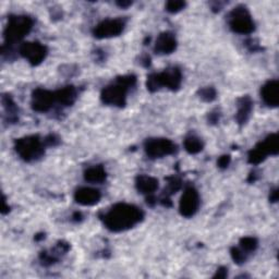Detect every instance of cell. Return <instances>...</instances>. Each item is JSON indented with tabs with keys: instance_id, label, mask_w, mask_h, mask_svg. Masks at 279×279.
Wrapping results in <instances>:
<instances>
[{
	"instance_id": "30",
	"label": "cell",
	"mask_w": 279,
	"mask_h": 279,
	"mask_svg": "<svg viewBox=\"0 0 279 279\" xmlns=\"http://www.w3.org/2000/svg\"><path fill=\"white\" fill-rule=\"evenodd\" d=\"M245 46L246 47H248V49L250 50V52H252V53H257V52H260V50H262L263 48H262V47H261V45L259 44V42L257 41V39H248V41H246L245 42Z\"/></svg>"
},
{
	"instance_id": "35",
	"label": "cell",
	"mask_w": 279,
	"mask_h": 279,
	"mask_svg": "<svg viewBox=\"0 0 279 279\" xmlns=\"http://www.w3.org/2000/svg\"><path fill=\"white\" fill-rule=\"evenodd\" d=\"M141 65L146 67V68L150 66V58H149V56H147V55L143 56V57L141 58Z\"/></svg>"
},
{
	"instance_id": "15",
	"label": "cell",
	"mask_w": 279,
	"mask_h": 279,
	"mask_svg": "<svg viewBox=\"0 0 279 279\" xmlns=\"http://www.w3.org/2000/svg\"><path fill=\"white\" fill-rule=\"evenodd\" d=\"M102 198L100 191L90 187L79 188L74 192V200L78 204L83 206L96 205Z\"/></svg>"
},
{
	"instance_id": "9",
	"label": "cell",
	"mask_w": 279,
	"mask_h": 279,
	"mask_svg": "<svg viewBox=\"0 0 279 279\" xmlns=\"http://www.w3.org/2000/svg\"><path fill=\"white\" fill-rule=\"evenodd\" d=\"M125 28V21L121 18L106 19L94 28L93 35L98 39L111 38L120 35Z\"/></svg>"
},
{
	"instance_id": "2",
	"label": "cell",
	"mask_w": 279,
	"mask_h": 279,
	"mask_svg": "<svg viewBox=\"0 0 279 279\" xmlns=\"http://www.w3.org/2000/svg\"><path fill=\"white\" fill-rule=\"evenodd\" d=\"M135 84H137V77L134 74L117 77L113 83L104 87L100 93V99L108 106L122 108L126 105L128 92Z\"/></svg>"
},
{
	"instance_id": "11",
	"label": "cell",
	"mask_w": 279,
	"mask_h": 279,
	"mask_svg": "<svg viewBox=\"0 0 279 279\" xmlns=\"http://www.w3.org/2000/svg\"><path fill=\"white\" fill-rule=\"evenodd\" d=\"M57 104L56 100V93L49 90L42 89L38 87L33 94H32L31 98V106L32 109L37 113H48L49 110L53 109V107Z\"/></svg>"
},
{
	"instance_id": "29",
	"label": "cell",
	"mask_w": 279,
	"mask_h": 279,
	"mask_svg": "<svg viewBox=\"0 0 279 279\" xmlns=\"http://www.w3.org/2000/svg\"><path fill=\"white\" fill-rule=\"evenodd\" d=\"M44 142L46 147H54L57 146L60 143V139L56 134H48L44 138Z\"/></svg>"
},
{
	"instance_id": "23",
	"label": "cell",
	"mask_w": 279,
	"mask_h": 279,
	"mask_svg": "<svg viewBox=\"0 0 279 279\" xmlns=\"http://www.w3.org/2000/svg\"><path fill=\"white\" fill-rule=\"evenodd\" d=\"M278 134L277 133H272L269 134L268 137L261 142L263 147L265 148L268 155H274L276 156L279 152V142H278Z\"/></svg>"
},
{
	"instance_id": "39",
	"label": "cell",
	"mask_w": 279,
	"mask_h": 279,
	"mask_svg": "<svg viewBox=\"0 0 279 279\" xmlns=\"http://www.w3.org/2000/svg\"><path fill=\"white\" fill-rule=\"evenodd\" d=\"M10 211V209H9V206H7V203H6V198L4 197V202H3V214L5 215V214H7L8 212H9Z\"/></svg>"
},
{
	"instance_id": "24",
	"label": "cell",
	"mask_w": 279,
	"mask_h": 279,
	"mask_svg": "<svg viewBox=\"0 0 279 279\" xmlns=\"http://www.w3.org/2000/svg\"><path fill=\"white\" fill-rule=\"evenodd\" d=\"M167 181H168V186H167V189H165V194L164 197H170L173 193H176L177 191H179L182 187V181L180 178L176 177L173 174L171 177L167 178Z\"/></svg>"
},
{
	"instance_id": "18",
	"label": "cell",
	"mask_w": 279,
	"mask_h": 279,
	"mask_svg": "<svg viewBox=\"0 0 279 279\" xmlns=\"http://www.w3.org/2000/svg\"><path fill=\"white\" fill-rule=\"evenodd\" d=\"M158 180L154 177L147 176V174H140L135 179V187L141 194L146 196L153 195L155 191L158 189Z\"/></svg>"
},
{
	"instance_id": "19",
	"label": "cell",
	"mask_w": 279,
	"mask_h": 279,
	"mask_svg": "<svg viewBox=\"0 0 279 279\" xmlns=\"http://www.w3.org/2000/svg\"><path fill=\"white\" fill-rule=\"evenodd\" d=\"M56 100L59 106L69 107L72 106L78 98V91L73 85H68L55 91Z\"/></svg>"
},
{
	"instance_id": "8",
	"label": "cell",
	"mask_w": 279,
	"mask_h": 279,
	"mask_svg": "<svg viewBox=\"0 0 279 279\" xmlns=\"http://www.w3.org/2000/svg\"><path fill=\"white\" fill-rule=\"evenodd\" d=\"M19 54L30 62V65L36 67L46 59L48 49L39 42H26L20 45Z\"/></svg>"
},
{
	"instance_id": "10",
	"label": "cell",
	"mask_w": 279,
	"mask_h": 279,
	"mask_svg": "<svg viewBox=\"0 0 279 279\" xmlns=\"http://www.w3.org/2000/svg\"><path fill=\"white\" fill-rule=\"evenodd\" d=\"M200 194L194 187H187L185 192H183L180 203H179V211L183 217L190 218L193 217L200 209Z\"/></svg>"
},
{
	"instance_id": "38",
	"label": "cell",
	"mask_w": 279,
	"mask_h": 279,
	"mask_svg": "<svg viewBox=\"0 0 279 279\" xmlns=\"http://www.w3.org/2000/svg\"><path fill=\"white\" fill-rule=\"evenodd\" d=\"M257 180H258L257 172H255V171L251 172V173H250V176H249V178H248V181H249V182H255Z\"/></svg>"
},
{
	"instance_id": "31",
	"label": "cell",
	"mask_w": 279,
	"mask_h": 279,
	"mask_svg": "<svg viewBox=\"0 0 279 279\" xmlns=\"http://www.w3.org/2000/svg\"><path fill=\"white\" fill-rule=\"evenodd\" d=\"M230 162H231V157L230 155H222L218 158L217 161V166L218 168L220 169H226L227 167L230 165Z\"/></svg>"
},
{
	"instance_id": "3",
	"label": "cell",
	"mask_w": 279,
	"mask_h": 279,
	"mask_svg": "<svg viewBox=\"0 0 279 279\" xmlns=\"http://www.w3.org/2000/svg\"><path fill=\"white\" fill-rule=\"evenodd\" d=\"M34 20L29 15L12 14L8 19V23L4 31L5 44L12 46L21 42L33 29Z\"/></svg>"
},
{
	"instance_id": "26",
	"label": "cell",
	"mask_w": 279,
	"mask_h": 279,
	"mask_svg": "<svg viewBox=\"0 0 279 279\" xmlns=\"http://www.w3.org/2000/svg\"><path fill=\"white\" fill-rule=\"evenodd\" d=\"M198 97H200L205 103H212L217 97V92L213 86H206L202 87L197 92Z\"/></svg>"
},
{
	"instance_id": "5",
	"label": "cell",
	"mask_w": 279,
	"mask_h": 279,
	"mask_svg": "<svg viewBox=\"0 0 279 279\" xmlns=\"http://www.w3.org/2000/svg\"><path fill=\"white\" fill-rule=\"evenodd\" d=\"M182 72L178 67L165 69L161 73H152L147 77L146 87L149 92H156L162 87L178 91L182 84Z\"/></svg>"
},
{
	"instance_id": "32",
	"label": "cell",
	"mask_w": 279,
	"mask_h": 279,
	"mask_svg": "<svg viewBox=\"0 0 279 279\" xmlns=\"http://www.w3.org/2000/svg\"><path fill=\"white\" fill-rule=\"evenodd\" d=\"M220 117H221V114L219 113V111L218 110H214V111H212V113H210V115H209V122L212 123V124L217 123L220 120Z\"/></svg>"
},
{
	"instance_id": "20",
	"label": "cell",
	"mask_w": 279,
	"mask_h": 279,
	"mask_svg": "<svg viewBox=\"0 0 279 279\" xmlns=\"http://www.w3.org/2000/svg\"><path fill=\"white\" fill-rule=\"evenodd\" d=\"M84 179L91 183H103L107 179V172L102 165L93 166L84 171Z\"/></svg>"
},
{
	"instance_id": "12",
	"label": "cell",
	"mask_w": 279,
	"mask_h": 279,
	"mask_svg": "<svg viewBox=\"0 0 279 279\" xmlns=\"http://www.w3.org/2000/svg\"><path fill=\"white\" fill-rule=\"evenodd\" d=\"M261 98L270 108L278 107L279 104V81L269 80L261 89Z\"/></svg>"
},
{
	"instance_id": "37",
	"label": "cell",
	"mask_w": 279,
	"mask_h": 279,
	"mask_svg": "<svg viewBox=\"0 0 279 279\" xmlns=\"http://www.w3.org/2000/svg\"><path fill=\"white\" fill-rule=\"evenodd\" d=\"M72 218H73L74 221H81V220L83 219V215H82L81 213H80V212H75V213L73 214Z\"/></svg>"
},
{
	"instance_id": "17",
	"label": "cell",
	"mask_w": 279,
	"mask_h": 279,
	"mask_svg": "<svg viewBox=\"0 0 279 279\" xmlns=\"http://www.w3.org/2000/svg\"><path fill=\"white\" fill-rule=\"evenodd\" d=\"M2 104L4 107V117L9 124L17 123L19 121V108L17 104L9 94H4L2 96Z\"/></svg>"
},
{
	"instance_id": "7",
	"label": "cell",
	"mask_w": 279,
	"mask_h": 279,
	"mask_svg": "<svg viewBox=\"0 0 279 279\" xmlns=\"http://www.w3.org/2000/svg\"><path fill=\"white\" fill-rule=\"evenodd\" d=\"M144 149L150 159H157L176 153L177 145L169 139L152 138L145 141Z\"/></svg>"
},
{
	"instance_id": "6",
	"label": "cell",
	"mask_w": 279,
	"mask_h": 279,
	"mask_svg": "<svg viewBox=\"0 0 279 279\" xmlns=\"http://www.w3.org/2000/svg\"><path fill=\"white\" fill-rule=\"evenodd\" d=\"M230 30L237 34L249 35L255 31V23L248 8L243 5L237 6L228 14Z\"/></svg>"
},
{
	"instance_id": "14",
	"label": "cell",
	"mask_w": 279,
	"mask_h": 279,
	"mask_svg": "<svg viewBox=\"0 0 279 279\" xmlns=\"http://www.w3.org/2000/svg\"><path fill=\"white\" fill-rule=\"evenodd\" d=\"M177 39L170 32H163L158 35L154 46V52L158 55H170L177 49Z\"/></svg>"
},
{
	"instance_id": "28",
	"label": "cell",
	"mask_w": 279,
	"mask_h": 279,
	"mask_svg": "<svg viewBox=\"0 0 279 279\" xmlns=\"http://www.w3.org/2000/svg\"><path fill=\"white\" fill-rule=\"evenodd\" d=\"M187 4L185 2H181V0H170L166 4V11H168L169 13H178L181 10H183L186 8Z\"/></svg>"
},
{
	"instance_id": "16",
	"label": "cell",
	"mask_w": 279,
	"mask_h": 279,
	"mask_svg": "<svg viewBox=\"0 0 279 279\" xmlns=\"http://www.w3.org/2000/svg\"><path fill=\"white\" fill-rule=\"evenodd\" d=\"M253 110V100L248 95L242 96L237 99V114H236V121L243 125L249 121Z\"/></svg>"
},
{
	"instance_id": "1",
	"label": "cell",
	"mask_w": 279,
	"mask_h": 279,
	"mask_svg": "<svg viewBox=\"0 0 279 279\" xmlns=\"http://www.w3.org/2000/svg\"><path fill=\"white\" fill-rule=\"evenodd\" d=\"M103 224L113 233H122L144 219V212L140 207L128 203H117L100 216Z\"/></svg>"
},
{
	"instance_id": "40",
	"label": "cell",
	"mask_w": 279,
	"mask_h": 279,
	"mask_svg": "<svg viewBox=\"0 0 279 279\" xmlns=\"http://www.w3.org/2000/svg\"><path fill=\"white\" fill-rule=\"evenodd\" d=\"M44 238H45V235H43V234L37 235V236H35V240L39 241V240H42V239H44Z\"/></svg>"
},
{
	"instance_id": "22",
	"label": "cell",
	"mask_w": 279,
	"mask_h": 279,
	"mask_svg": "<svg viewBox=\"0 0 279 279\" xmlns=\"http://www.w3.org/2000/svg\"><path fill=\"white\" fill-rule=\"evenodd\" d=\"M268 154L266 153V150L263 147L262 143H258L257 145H255L248 155V162L251 165H260L261 163H263L267 158Z\"/></svg>"
},
{
	"instance_id": "13",
	"label": "cell",
	"mask_w": 279,
	"mask_h": 279,
	"mask_svg": "<svg viewBox=\"0 0 279 279\" xmlns=\"http://www.w3.org/2000/svg\"><path fill=\"white\" fill-rule=\"evenodd\" d=\"M70 250V244L66 241H59L50 251H43L39 254V261L43 266H52Z\"/></svg>"
},
{
	"instance_id": "36",
	"label": "cell",
	"mask_w": 279,
	"mask_h": 279,
	"mask_svg": "<svg viewBox=\"0 0 279 279\" xmlns=\"http://www.w3.org/2000/svg\"><path fill=\"white\" fill-rule=\"evenodd\" d=\"M116 4H117V6L122 8V9H126V8L132 6V2H117Z\"/></svg>"
},
{
	"instance_id": "33",
	"label": "cell",
	"mask_w": 279,
	"mask_h": 279,
	"mask_svg": "<svg viewBox=\"0 0 279 279\" xmlns=\"http://www.w3.org/2000/svg\"><path fill=\"white\" fill-rule=\"evenodd\" d=\"M227 276H228V269L224 266H221L216 270V274L214 275V278H226Z\"/></svg>"
},
{
	"instance_id": "27",
	"label": "cell",
	"mask_w": 279,
	"mask_h": 279,
	"mask_svg": "<svg viewBox=\"0 0 279 279\" xmlns=\"http://www.w3.org/2000/svg\"><path fill=\"white\" fill-rule=\"evenodd\" d=\"M231 258H233L234 262L238 265H242L244 263L248 261L249 259V254L245 253L240 246H233L230 250Z\"/></svg>"
},
{
	"instance_id": "34",
	"label": "cell",
	"mask_w": 279,
	"mask_h": 279,
	"mask_svg": "<svg viewBox=\"0 0 279 279\" xmlns=\"http://www.w3.org/2000/svg\"><path fill=\"white\" fill-rule=\"evenodd\" d=\"M278 196H279L278 189L275 188V189H273L272 191H270V193H269V202L276 203L278 201Z\"/></svg>"
},
{
	"instance_id": "25",
	"label": "cell",
	"mask_w": 279,
	"mask_h": 279,
	"mask_svg": "<svg viewBox=\"0 0 279 279\" xmlns=\"http://www.w3.org/2000/svg\"><path fill=\"white\" fill-rule=\"evenodd\" d=\"M239 244H240L239 246H240V248L245 253H248L250 255L251 253L257 251L258 246H259V241H258V239L254 238V237H244L241 239Z\"/></svg>"
},
{
	"instance_id": "4",
	"label": "cell",
	"mask_w": 279,
	"mask_h": 279,
	"mask_svg": "<svg viewBox=\"0 0 279 279\" xmlns=\"http://www.w3.org/2000/svg\"><path fill=\"white\" fill-rule=\"evenodd\" d=\"M14 149L21 159L27 163H32L38 161L45 155L46 145L44 139L37 134H33L15 140Z\"/></svg>"
},
{
	"instance_id": "21",
	"label": "cell",
	"mask_w": 279,
	"mask_h": 279,
	"mask_svg": "<svg viewBox=\"0 0 279 279\" xmlns=\"http://www.w3.org/2000/svg\"><path fill=\"white\" fill-rule=\"evenodd\" d=\"M183 145H185V149L189 154H198L201 153L204 148V143L203 141L196 137V135H189L185 139L183 142Z\"/></svg>"
}]
</instances>
